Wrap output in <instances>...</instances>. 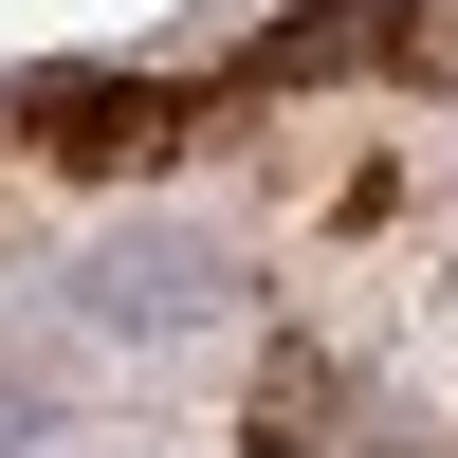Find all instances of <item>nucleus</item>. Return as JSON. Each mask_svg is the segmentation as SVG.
I'll use <instances>...</instances> for the list:
<instances>
[{"label":"nucleus","mask_w":458,"mask_h":458,"mask_svg":"<svg viewBox=\"0 0 458 458\" xmlns=\"http://www.w3.org/2000/svg\"><path fill=\"white\" fill-rule=\"evenodd\" d=\"M257 440H276V458H312V440H330V367H312V349L257 367Z\"/></svg>","instance_id":"nucleus-3"},{"label":"nucleus","mask_w":458,"mask_h":458,"mask_svg":"<svg viewBox=\"0 0 458 458\" xmlns=\"http://www.w3.org/2000/svg\"><path fill=\"white\" fill-rule=\"evenodd\" d=\"M386 73H422V92H458V0H386Z\"/></svg>","instance_id":"nucleus-4"},{"label":"nucleus","mask_w":458,"mask_h":458,"mask_svg":"<svg viewBox=\"0 0 458 458\" xmlns=\"http://www.w3.org/2000/svg\"><path fill=\"white\" fill-rule=\"evenodd\" d=\"M349 55H386V0H312V19H276V37H257V92H312V73H349Z\"/></svg>","instance_id":"nucleus-2"},{"label":"nucleus","mask_w":458,"mask_h":458,"mask_svg":"<svg viewBox=\"0 0 458 458\" xmlns=\"http://www.w3.org/2000/svg\"><path fill=\"white\" fill-rule=\"evenodd\" d=\"M19 129L55 147V165H147V147H165L183 110H165V92H129V73H55V92H37Z\"/></svg>","instance_id":"nucleus-1"}]
</instances>
